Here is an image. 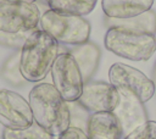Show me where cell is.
<instances>
[{
  "mask_svg": "<svg viewBox=\"0 0 156 139\" xmlns=\"http://www.w3.org/2000/svg\"><path fill=\"white\" fill-rule=\"evenodd\" d=\"M28 102L34 122L57 138L71 127L69 104L50 83H38L29 91Z\"/></svg>",
  "mask_w": 156,
  "mask_h": 139,
  "instance_id": "cell-1",
  "label": "cell"
},
{
  "mask_svg": "<svg viewBox=\"0 0 156 139\" xmlns=\"http://www.w3.org/2000/svg\"><path fill=\"white\" fill-rule=\"evenodd\" d=\"M60 44L39 27L27 38L20 50L21 72L27 82L39 83L51 71L60 54Z\"/></svg>",
  "mask_w": 156,
  "mask_h": 139,
  "instance_id": "cell-2",
  "label": "cell"
},
{
  "mask_svg": "<svg viewBox=\"0 0 156 139\" xmlns=\"http://www.w3.org/2000/svg\"><path fill=\"white\" fill-rule=\"evenodd\" d=\"M104 45L112 54L135 62L147 61L156 52L155 34L122 27H108L105 33Z\"/></svg>",
  "mask_w": 156,
  "mask_h": 139,
  "instance_id": "cell-3",
  "label": "cell"
},
{
  "mask_svg": "<svg viewBox=\"0 0 156 139\" xmlns=\"http://www.w3.org/2000/svg\"><path fill=\"white\" fill-rule=\"evenodd\" d=\"M39 28L50 34L58 44L76 46L89 41L90 23L83 16L46 10L41 13Z\"/></svg>",
  "mask_w": 156,
  "mask_h": 139,
  "instance_id": "cell-4",
  "label": "cell"
},
{
  "mask_svg": "<svg viewBox=\"0 0 156 139\" xmlns=\"http://www.w3.org/2000/svg\"><path fill=\"white\" fill-rule=\"evenodd\" d=\"M50 73L52 85L67 102H74L79 99L84 80L74 57L68 51L58 54Z\"/></svg>",
  "mask_w": 156,
  "mask_h": 139,
  "instance_id": "cell-5",
  "label": "cell"
},
{
  "mask_svg": "<svg viewBox=\"0 0 156 139\" xmlns=\"http://www.w3.org/2000/svg\"><path fill=\"white\" fill-rule=\"evenodd\" d=\"M41 12L35 2L0 1V30L21 33L39 27Z\"/></svg>",
  "mask_w": 156,
  "mask_h": 139,
  "instance_id": "cell-6",
  "label": "cell"
},
{
  "mask_svg": "<svg viewBox=\"0 0 156 139\" xmlns=\"http://www.w3.org/2000/svg\"><path fill=\"white\" fill-rule=\"evenodd\" d=\"M108 80L117 90H129L144 104L155 95L152 79L141 71L123 63L115 62L108 70Z\"/></svg>",
  "mask_w": 156,
  "mask_h": 139,
  "instance_id": "cell-7",
  "label": "cell"
},
{
  "mask_svg": "<svg viewBox=\"0 0 156 139\" xmlns=\"http://www.w3.org/2000/svg\"><path fill=\"white\" fill-rule=\"evenodd\" d=\"M0 123L10 129H22L33 124L29 102L16 91L0 89Z\"/></svg>",
  "mask_w": 156,
  "mask_h": 139,
  "instance_id": "cell-8",
  "label": "cell"
},
{
  "mask_svg": "<svg viewBox=\"0 0 156 139\" xmlns=\"http://www.w3.org/2000/svg\"><path fill=\"white\" fill-rule=\"evenodd\" d=\"M119 100L118 90L111 84L100 80L84 83L77 102L89 113L112 112Z\"/></svg>",
  "mask_w": 156,
  "mask_h": 139,
  "instance_id": "cell-9",
  "label": "cell"
},
{
  "mask_svg": "<svg viewBox=\"0 0 156 139\" xmlns=\"http://www.w3.org/2000/svg\"><path fill=\"white\" fill-rule=\"evenodd\" d=\"M118 93L119 100L112 113L118 119L123 137H126L149 121L147 111L144 102L132 91L118 90Z\"/></svg>",
  "mask_w": 156,
  "mask_h": 139,
  "instance_id": "cell-10",
  "label": "cell"
},
{
  "mask_svg": "<svg viewBox=\"0 0 156 139\" xmlns=\"http://www.w3.org/2000/svg\"><path fill=\"white\" fill-rule=\"evenodd\" d=\"M85 133L89 139H122L118 119L112 112H95L88 116Z\"/></svg>",
  "mask_w": 156,
  "mask_h": 139,
  "instance_id": "cell-11",
  "label": "cell"
},
{
  "mask_svg": "<svg viewBox=\"0 0 156 139\" xmlns=\"http://www.w3.org/2000/svg\"><path fill=\"white\" fill-rule=\"evenodd\" d=\"M155 0H101V9L106 17L124 20L151 10Z\"/></svg>",
  "mask_w": 156,
  "mask_h": 139,
  "instance_id": "cell-12",
  "label": "cell"
},
{
  "mask_svg": "<svg viewBox=\"0 0 156 139\" xmlns=\"http://www.w3.org/2000/svg\"><path fill=\"white\" fill-rule=\"evenodd\" d=\"M67 51L74 57L80 70L84 83L90 82L98 70L100 56H101V51L99 46L95 43L87 41L80 45H76Z\"/></svg>",
  "mask_w": 156,
  "mask_h": 139,
  "instance_id": "cell-13",
  "label": "cell"
},
{
  "mask_svg": "<svg viewBox=\"0 0 156 139\" xmlns=\"http://www.w3.org/2000/svg\"><path fill=\"white\" fill-rule=\"evenodd\" d=\"M105 23L108 27H122L136 32H144L155 34L156 32V12L151 9L141 15H138L135 17L124 18V20H116V18H108L106 17Z\"/></svg>",
  "mask_w": 156,
  "mask_h": 139,
  "instance_id": "cell-14",
  "label": "cell"
},
{
  "mask_svg": "<svg viewBox=\"0 0 156 139\" xmlns=\"http://www.w3.org/2000/svg\"><path fill=\"white\" fill-rule=\"evenodd\" d=\"M45 2L50 10L56 12L84 17L94 10L98 0H45Z\"/></svg>",
  "mask_w": 156,
  "mask_h": 139,
  "instance_id": "cell-15",
  "label": "cell"
},
{
  "mask_svg": "<svg viewBox=\"0 0 156 139\" xmlns=\"http://www.w3.org/2000/svg\"><path fill=\"white\" fill-rule=\"evenodd\" d=\"M20 50L12 52L2 63L0 68V76L1 78L7 82L9 84L13 87H23L27 80L24 79L22 72H21V63H20Z\"/></svg>",
  "mask_w": 156,
  "mask_h": 139,
  "instance_id": "cell-16",
  "label": "cell"
},
{
  "mask_svg": "<svg viewBox=\"0 0 156 139\" xmlns=\"http://www.w3.org/2000/svg\"><path fill=\"white\" fill-rule=\"evenodd\" d=\"M1 139H55V137H52L44 128L34 122L29 127L22 129L4 128L1 133Z\"/></svg>",
  "mask_w": 156,
  "mask_h": 139,
  "instance_id": "cell-17",
  "label": "cell"
},
{
  "mask_svg": "<svg viewBox=\"0 0 156 139\" xmlns=\"http://www.w3.org/2000/svg\"><path fill=\"white\" fill-rule=\"evenodd\" d=\"M32 32L33 30L21 32V33H7V32L0 30V45L5 46V48L13 49L15 51L21 50Z\"/></svg>",
  "mask_w": 156,
  "mask_h": 139,
  "instance_id": "cell-18",
  "label": "cell"
},
{
  "mask_svg": "<svg viewBox=\"0 0 156 139\" xmlns=\"http://www.w3.org/2000/svg\"><path fill=\"white\" fill-rule=\"evenodd\" d=\"M123 139H156V122L147 121L128 135L123 137Z\"/></svg>",
  "mask_w": 156,
  "mask_h": 139,
  "instance_id": "cell-19",
  "label": "cell"
},
{
  "mask_svg": "<svg viewBox=\"0 0 156 139\" xmlns=\"http://www.w3.org/2000/svg\"><path fill=\"white\" fill-rule=\"evenodd\" d=\"M56 139H89L85 130H83L79 127H68L62 134H60Z\"/></svg>",
  "mask_w": 156,
  "mask_h": 139,
  "instance_id": "cell-20",
  "label": "cell"
},
{
  "mask_svg": "<svg viewBox=\"0 0 156 139\" xmlns=\"http://www.w3.org/2000/svg\"><path fill=\"white\" fill-rule=\"evenodd\" d=\"M152 82L155 85V93H156V62L154 65V70H152Z\"/></svg>",
  "mask_w": 156,
  "mask_h": 139,
  "instance_id": "cell-21",
  "label": "cell"
},
{
  "mask_svg": "<svg viewBox=\"0 0 156 139\" xmlns=\"http://www.w3.org/2000/svg\"><path fill=\"white\" fill-rule=\"evenodd\" d=\"M0 1H24V2H35L37 0H0Z\"/></svg>",
  "mask_w": 156,
  "mask_h": 139,
  "instance_id": "cell-22",
  "label": "cell"
},
{
  "mask_svg": "<svg viewBox=\"0 0 156 139\" xmlns=\"http://www.w3.org/2000/svg\"><path fill=\"white\" fill-rule=\"evenodd\" d=\"M155 38H156V32H155Z\"/></svg>",
  "mask_w": 156,
  "mask_h": 139,
  "instance_id": "cell-23",
  "label": "cell"
}]
</instances>
